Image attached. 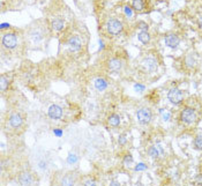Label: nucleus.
I'll return each instance as SVG.
<instances>
[{
	"mask_svg": "<svg viewBox=\"0 0 202 186\" xmlns=\"http://www.w3.org/2000/svg\"><path fill=\"white\" fill-rule=\"evenodd\" d=\"M167 98H169V101H170L172 104L179 105V104H181V102L184 101V94H183V91H181L180 89L175 87V88H171L169 90Z\"/></svg>",
	"mask_w": 202,
	"mask_h": 186,
	"instance_id": "f257e3e1",
	"label": "nucleus"
},
{
	"mask_svg": "<svg viewBox=\"0 0 202 186\" xmlns=\"http://www.w3.org/2000/svg\"><path fill=\"white\" fill-rule=\"evenodd\" d=\"M180 120L185 124H193L196 120V112L192 107H184L180 112Z\"/></svg>",
	"mask_w": 202,
	"mask_h": 186,
	"instance_id": "f03ea898",
	"label": "nucleus"
},
{
	"mask_svg": "<svg viewBox=\"0 0 202 186\" xmlns=\"http://www.w3.org/2000/svg\"><path fill=\"white\" fill-rule=\"evenodd\" d=\"M106 28L111 35H118L123 31V23L117 19H110L106 23Z\"/></svg>",
	"mask_w": 202,
	"mask_h": 186,
	"instance_id": "7ed1b4c3",
	"label": "nucleus"
},
{
	"mask_svg": "<svg viewBox=\"0 0 202 186\" xmlns=\"http://www.w3.org/2000/svg\"><path fill=\"white\" fill-rule=\"evenodd\" d=\"M136 117H138V120H139L140 124H149L150 120H151V111L147 107H142L138 111Z\"/></svg>",
	"mask_w": 202,
	"mask_h": 186,
	"instance_id": "20e7f679",
	"label": "nucleus"
},
{
	"mask_svg": "<svg viewBox=\"0 0 202 186\" xmlns=\"http://www.w3.org/2000/svg\"><path fill=\"white\" fill-rule=\"evenodd\" d=\"M2 44L6 49H14L18 44V37L15 34H6L2 37Z\"/></svg>",
	"mask_w": 202,
	"mask_h": 186,
	"instance_id": "39448f33",
	"label": "nucleus"
},
{
	"mask_svg": "<svg viewBox=\"0 0 202 186\" xmlns=\"http://www.w3.org/2000/svg\"><path fill=\"white\" fill-rule=\"evenodd\" d=\"M148 154H149L150 157H152V159H162L165 155V151H164V148L161 145H154L152 147L149 148Z\"/></svg>",
	"mask_w": 202,
	"mask_h": 186,
	"instance_id": "423d86ee",
	"label": "nucleus"
},
{
	"mask_svg": "<svg viewBox=\"0 0 202 186\" xmlns=\"http://www.w3.org/2000/svg\"><path fill=\"white\" fill-rule=\"evenodd\" d=\"M164 41H165V44L169 46V47H171V49H176L177 46L179 45L180 43V39H179V37L175 34H169V35L165 36V38H164Z\"/></svg>",
	"mask_w": 202,
	"mask_h": 186,
	"instance_id": "0eeeda50",
	"label": "nucleus"
},
{
	"mask_svg": "<svg viewBox=\"0 0 202 186\" xmlns=\"http://www.w3.org/2000/svg\"><path fill=\"white\" fill-rule=\"evenodd\" d=\"M142 66L147 72H154L157 70V62L154 58H146L142 62Z\"/></svg>",
	"mask_w": 202,
	"mask_h": 186,
	"instance_id": "6e6552de",
	"label": "nucleus"
},
{
	"mask_svg": "<svg viewBox=\"0 0 202 186\" xmlns=\"http://www.w3.org/2000/svg\"><path fill=\"white\" fill-rule=\"evenodd\" d=\"M68 46L72 51H79L82 46L81 43V39L78 36H72L70 39H68Z\"/></svg>",
	"mask_w": 202,
	"mask_h": 186,
	"instance_id": "1a4fd4ad",
	"label": "nucleus"
},
{
	"mask_svg": "<svg viewBox=\"0 0 202 186\" xmlns=\"http://www.w3.org/2000/svg\"><path fill=\"white\" fill-rule=\"evenodd\" d=\"M49 116L52 119H59L62 116V109L59 105H51L49 109Z\"/></svg>",
	"mask_w": 202,
	"mask_h": 186,
	"instance_id": "9d476101",
	"label": "nucleus"
},
{
	"mask_svg": "<svg viewBox=\"0 0 202 186\" xmlns=\"http://www.w3.org/2000/svg\"><path fill=\"white\" fill-rule=\"evenodd\" d=\"M9 124H10L12 127H14V128L20 127L21 124H22V118H21V116L18 115V113L12 115L10 116V118H9Z\"/></svg>",
	"mask_w": 202,
	"mask_h": 186,
	"instance_id": "9b49d317",
	"label": "nucleus"
},
{
	"mask_svg": "<svg viewBox=\"0 0 202 186\" xmlns=\"http://www.w3.org/2000/svg\"><path fill=\"white\" fill-rule=\"evenodd\" d=\"M18 183L21 185H30L33 183V178H31V176L28 172H23L18 177Z\"/></svg>",
	"mask_w": 202,
	"mask_h": 186,
	"instance_id": "f8f14e48",
	"label": "nucleus"
},
{
	"mask_svg": "<svg viewBox=\"0 0 202 186\" xmlns=\"http://www.w3.org/2000/svg\"><path fill=\"white\" fill-rule=\"evenodd\" d=\"M109 68L112 72H118L121 68V62L119 59H111L109 62Z\"/></svg>",
	"mask_w": 202,
	"mask_h": 186,
	"instance_id": "ddd939ff",
	"label": "nucleus"
},
{
	"mask_svg": "<svg viewBox=\"0 0 202 186\" xmlns=\"http://www.w3.org/2000/svg\"><path fill=\"white\" fill-rule=\"evenodd\" d=\"M95 87H96L97 90L103 91V90H105L106 87H107V83H106V81L104 79L98 78V79L95 80Z\"/></svg>",
	"mask_w": 202,
	"mask_h": 186,
	"instance_id": "4468645a",
	"label": "nucleus"
},
{
	"mask_svg": "<svg viewBox=\"0 0 202 186\" xmlns=\"http://www.w3.org/2000/svg\"><path fill=\"white\" fill-rule=\"evenodd\" d=\"M138 38H139V41H140L141 43H143V44H147V43H149V41H150V35L148 34V31H144V30H142V31H140V33H139Z\"/></svg>",
	"mask_w": 202,
	"mask_h": 186,
	"instance_id": "2eb2a0df",
	"label": "nucleus"
},
{
	"mask_svg": "<svg viewBox=\"0 0 202 186\" xmlns=\"http://www.w3.org/2000/svg\"><path fill=\"white\" fill-rule=\"evenodd\" d=\"M64 26H65V23L61 19H54L52 21V28L57 31H60L61 29H64Z\"/></svg>",
	"mask_w": 202,
	"mask_h": 186,
	"instance_id": "dca6fc26",
	"label": "nucleus"
},
{
	"mask_svg": "<svg viewBox=\"0 0 202 186\" xmlns=\"http://www.w3.org/2000/svg\"><path fill=\"white\" fill-rule=\"evenodd\" d=\"M133 8L135 9L136 12H141V10H143L144 8V2H143V0H133Z\"/></svg>",
	"mask_w": 202,
	"mask_h": 186,
	"instance_id": "f3484780",
	"label": "nucleus"
},
{
	"mask_svg": "<svg viewBox=\"0 0 202 186\" xmlns=\"http://www.w3.org/2000/svg\"><path fill=\"white\" fill-rule=\"evenodd\" d=\"M109 124L111 125V126H118V125L120 124V117L118 115H112L110 116V118H109Z\"/></svg>",
	"mask_w": 202,
	"mask_h": 186,
	"instance_id": "a211bd4d",
	"label": "nucleus"
},
{
	"mask_svg": "<svg viewBox=\"0 0 202 186\" xmlns=\"http://www.w3.org/2000/svg\"><path fill=\"white\" fill-rule=\"evenodd\" d=\"M159 115H161V118L164 120V122H169L171 119V113L170 111L166 110V109H161L159 110Z\"/></svg>",
	"mask_w": 202,
	"mask_h": 186,
	"instance_id": "6ab92c4d",
	"label": "nucleus"
},
{
	"mask_svg": "<svg viewBox=\"0 0 202 186\" xmlns=\"http://www.w3.org/2000/svg\"><path fill=\"white\" fill-rule=\"evenodd\" d=\"M30 37L33 38V41H35V42H39V41L43 38V34H42V33H39L38 30L34 29V30L30 33Z\"/></svg>",
	"mask_w": 202,
	"mask_h": 186,
	"instance_id": "aec40b11",
	"label": "nucleus"
},
{
	"mask_svg": "<svg viewBox=\"0 0 202 186\" xmlns=\"http://www.w3.org/2000/svg\"><path fill=\"white\" fill-rule=\"evenodd\" d=\"M185 62H186V65H187V67H194L195 66V58L193 57V54H188L187 57H186V59H185Z\"/></svg>",
	"mask_w": 202,
	"mask_h": 186,
	"instance_id": "412c9836",
	"label": "nucleus"
},
{
	"mask_svg": "<svg viewBox=\"0 0 202 186\" xmlns=\"http://www.w3.org/2000/svg\"><path fill=\"white\" fill-rule=\"evenodd\" d=\"M194 147L198 149V150H202V135H199L195 138L194 140Z\"/></svg>",
	"mask_w": 202,
	"mask_h": 186,
	"instance_id": "4be33fe9",
	"label": "nucleus"
},
{
	"mask_svg": "<svg viewBox=\"0 0 202 186\" xmlns=\"http://www.w3.org/2000/svg\"><path fill=\"white\" fill-rule=\"evenodd\" d=\"M9 84V81L6 76H1V83H0V88H1V91H5L7 87Z\"/></svg>",
	"mask_w": 202,
	"mask_h": 186,
	"instance_id": "5701e85b",
	"label": "nucleus"
},
{
	"mask_svg": "<svg viewBox=\"0 0 202 186\" xmlns=\"http://www.w3.org/2000/svg\"><path fill=\"white\" fill-rule=\"evenodd\" d=\"M74 183H75V180H74V178L72 177V176H66L61 180L62 185H73Z\"/></svg>",
	"mask_w": 202,
	"mask_h": 186,
	"instance_id": "b1692460",
	"label": "nucleus"
},
{
	"mask_svg": "<svg viewBox=\"0 0 202 186\" xmlns=\"http://www.w3.org/2000/svg\"><path fill=\"white\" fill-rule=\"evenodd\" d=\"M124 165L125 167H131L133 164V159L131 155H127V156H125V159H124Z\"/></svg>",
	"mask_w": 202,
	"mask_h": 186,
	"instance_id": "393cba45",
	"label": "nucleus"
},
{
	"mask_svg": "<svg viewBox=\"0 0 202 186\" xmlns=\"http://www.w3.org/2000/svg\"><path fill=\"white\" fill-rule=\"evenodd\" d=\"M78 161V157H76V155H74V154H70L68 155V163H75Z\"/></svg>",
	"mask_w": 202,
	"mask_h": 186,
	"instance_id": "a878e982",
	"label": "nucleus"
},
{
	"mask_svg": "<svg viewBox=\"0 0 202 186\" xmlns=\"http://www.w3.org/2000/svg\"><path fill=\"white\" fill-rule=\"evenodd\" d=\"M147 167H146V164H143V163H139L138 165H136V168H135V171H142V170H146Z\"/></svg>",
	"mask_w": 202,
	"mask_h": 186,
	"instance_id": "bb28decb",
	"label": "nucleus"
},
{
	"mask_svg": "<svg viewBox=\"0 0 202 186\" xmlns=\"http://www.w3.org/2000/svg\"><path fill=\"white\" fill-rule=\"evenodd\" d=\"M125 14H126V15H127V16H128V18H131V16H132V9L129 8V7H128V6H126V7H125Z\"/></svg>",
	"mask_w": 202,
	"mask_h": 186,
	"instance_id": "cd10ccee",
	"label": "nucleus"
},
{
	"mask_svg": "<svg viewBox=\"0 0 202 186\" xmlns=\"http://www.w3.org/2000/svg\"><path fill=\"white\" fill-rule=\"evenodd\" d=\"M139 27H140V29L144 30V31H147V30H148V26H147L144 22H140V23H139Z\"/></svg>",
	"mask_w": 202,
	"mask_h": 186,
	"instance_id": "c85d7f7f",
	"label": "nucleus"
},
{
	"mask_svg": "<svg viewBox=\"0 0 202 186\" xmlns=\"http://www.w3.org/2000/svg\"><path fill=\"white\" fill-rule=\"evenodd\" d=\"M118 141H119L120 145H125V143H126V136H125V135H120Z\"/></svg>",
	"mask_w": 202,
	"mask_h": 186,
	"instance_id": "c756f323",
	"label": "nucleus"
},
{
	"mask_svg": "<svg viewBox=\"0 0 202 186\" xmlns=\"http://www.w3.org/2000/svg\"><path fill=\"white\" fill-rule=\"evenodd\" d=\"M135 90H138V91H143L144 90V87L143 86H140V84H135Z\"/></svg>",
	"mask_w": 202,
	"mask_h": 186,
	"instance_id": "7c9ffc66",
	"label": "nucleus"
},
{
	"mask_svg": "<svg viewBox=\"0 0 202 186\" xmlns=\"http://www.w3.org/2000/svg\"><path fill=\"white\" fill-rule=\"evenodd\" d=\"M198 23H199V28H200V29L202 30V15L200 16V18H199V21H198Z\"/></svg>",
	"mask_w": 202,
	"mask_h": 186,
	"instance_id": "2f4dec72",
	"label": "nucleus"
},
{
	"mask_svg": "<svg viewBox=\"0 0 202 186\" xmlns=\"http://www.w3.org/2000/svg\"><path fill=\"white\" fill-rule=\"evenodd\" d=\"M84 184H86V185H95V182H94V180H87Z\"/></svg>",
	"mask_w": 202,
	"mask_h": 186,
	"instance_id": "473e14b6",
	"label": "nucleus"
},
{
	"mask_svg": "<svg viewBox=\"0 0 202 186\" xmlns=\"http://www.w3.org/2000/svg\"><path fill=\"white\" fill-rule=\"evenodd\" d=\"M7 27H9L8 23H2V24H1V29H6Z\"/></svg>",
	"mask_w": 202,
	"mask_h": 186,
	"instance_id": "72a5a7b5",
	"label": "nucleus"
},
{
	"mask_svg": "<svg viewBox=\"0 0 202 186\" xmlns=\"http://www.w3.org/2000/svg\"><path fill=\"white\" fill-rule=\"evenodd\" d=\"M99 45H101V49H103V47H104V44H103V42H102V41H99Z\"/></svg>",
	"mask_w": 202,
	"mask_h": 186,
	"instance_id": "f704fd0d",
	"label": "nucleus"
},
{
	"mask_svg": "<svg viewBox=\"0 0 202 186\" xmlns=\"http://www.w3.org/2000/svg\"><path fill=\"white\" fill-rule=\"evenodd\" d=\"M54 132H55L57 135H61V132H60V131H54Z\"/></svg>",
	"mask_w": 202,
	"mask_h": 186,
	"instance_id": "c9c22d12",
	"label": "nucleus"
}]
</instances>
